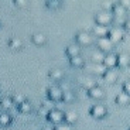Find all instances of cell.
Masks as SVG:
<instances>
[{"instance_id": "ffe728a7", "label": "cell", "mask_w": 130, "mask_h": 130, "mask_svg": "<svg viewBox=\"0 0 130 130\" xmlns=\"http://www.w3.org/2000/svg\"><path fill=\"white\" fill-rule=\"evenodd\" d=\"M11 123V116L7 112H2L0 113V124L2 126H9Z\"/></svg>"}, {"instance_id": "f546056e", "label": "cell", "mask_w": 130, "mask_h": 130, "mask_svg": "<svg viewBox=\"0 0 130 130\" xmlns=\"http://www.w3.org/2000/svg\"><path fill=\"white\" fill-rule=\"evenodd\" d=\"M42 106H45L47 109H50V110H52L54 109V102L50 99V101H45V102H42Z\"/></svg>"}, {"instance_id": "4dcf8cb0", "label": "cell", "mask_w": 130, "mask_h": 130, "mask_svg": "<svg viewBox=\"0 0 130 130\" xmlns=\"http://www.w3.org/2000/svg\"><path fill=\"white\" fill-rule=\"evenodd\" d=\"M14 3H16L17 7H26L27 3H28V0H14Z\"/></svg>"}, {"instance_id": "ba28073f", "label": "cell", "mask_w": 130, "mask_h": 130, "mask_svg": "<svg viewBox=\"0 0 130 130\" xmlns=\"http://www.w3.org/2000/svg\"><path fill=\"white\" fill-rule=\"evenodd\" d=\"M109 27L107 26H101V24H96L93 27V36L98 38H102V37H107L109 36Z\"/></svg>"}, {"instance_id": "8fae6325", "label": "cell", "mask_w": 130, "mask_h": 130, "mask_svg": "<svg viewBox=\"0 0 130 130\" xmlns=\"http://www.w3.org/2000/svg\"><path fill=\"white\" fill-rule=\"evenodd\" d=\"M130 65V55L129 54H119L117 55V67L119 68H127Z\"/></svg>"}, {"instance_id": "e0dca14e", "label": "cell", "mask_w": 130, "mask_h": 130, "mask_svg": "<svg viewBox=\"0 0 130 130\" xmlns=\"http://www.w3.org/2000/svg\"><path fill=\"white\" fill-rule=\"evenodd\" d=\"M107 69L109 68H106L105 64H93V67H92V72H93L95 75H101V76H103Z\"/></svg>"}, {"instance_id": "2e32d148", "label": "cell", "mask_w": 130, "mask_h": 130, "mask_svg": "<svg viewBox=\"0 0 130 130\" xmlns=\"http://www.w3.org/2000/svg\"><path fill=\"white\" fill-rule=\"evenodd\" d=\"M81 54V48H79V44L75 45V44H71V45L67 47V55L71 58V57H76Z\"/></svg>"}, {"instance_id": "30bf717a", "label": "cell", "mask_w": 130, "mask_h": 130, "mask_svg": "<svg viewBox=\"0 0 130 130\" xmlns=\"http://www.w3.org/2000/svg\"><path fill=\"white\" fill-rule=\"evenodd\" d=\"M126 11H127V9L122 3H113L112 13H113L115 17H124L126 16Z\"/></svg>"}, {"instance_id": "4fadbf2b", "label": "cell", "mask_w": 130, "mask_h": 130, "mask_svg": "<svg viewBox=\"0 0 130 130\" xmlns=\"http://www.w3.org/2000/svg\"><path fill=\"white\" fill-rule=\"evenodd\" d=\"M116 103L120 105V106H127V105L130 103V95L126 93V92H122V93H119L116 96Z\"/></svg>"}, {"instance_id": "74e56055", "label": "cell", "mask_w": 130, "mask_h": 130, "mask_svg": "<svg viewBox=\"0 0 130 130\" xmlns=\"http://www.w3.org/2000/svg\"><path fill=\"white\" fill-rule=\"evenodd\" d=\"M129 130H130V129H129Z\"/></svg>"}, {"instance_id": "1f68e13d", "label": "cell", "mask_w": 130, "mask_h": 130, "mask_svg": "<svg viewBox=\"0 0 130 130\" xmlns=\"http://www.w3.org/2000/svg\"><path fill=\"white\" fill-rule=\"evenodd\" d=\"M64 102H69V101H72V93L71 92H64V99H62Z\"/></svg>"}, {"instance_id": "277c9868", "label": "cell", "mask_w": 130, "mask_h": 130, "mask_svg": "<svg viewBox=\"0 0 130 130\" xmlns=\"http://www.w3.org/2000/svg\"><path fill=\"white\" fill-rule=\"evenodd\" d=\"M48 99H51L52 102H59L64 99V91L58 86H52L48 89Z\"/></svg>"}, {"instance_id": "d6a6232c", "label": "cell", "mask_w": 130, "mask_h": 130, "mask_svg": "<svg viewBox=\"0 0 130 130\" xmlns=\"http://www.w3.org/2000/svg\"><path fill=\"white\" fill-rule=\"evenodd\" d=\"M123 92H126V93L130 95V81H127L123 84Z\"/></svg>"}, {"instance_id": "3957f363", "label": "cell", "mask_w": 130, "mask_h": 130, "mask_svg": "<svg viewBox=\"0 0 130 130\" xmlns=\"http://www.w3.org/2000/svg\"><path fill=\"white\" fill-rule=\"evenodd\" d=\"M107 37H109L113 42H119V41L123 40L124 31H123L122 27H112V28L109 30V36H107Z\"/></svg>"}, {"instance_id": "52a82bcc", "label": "cell", "mask_w": 130, "mask_h": 130, "mask_svg": "<svg viewBox=\"0 0 130 130\" xmlns=\"http://www.w3.org/2000/svg\"><path fill=\"white\" fill-rule=\"evenodd\" d=\"M76 42L79 45H91L92 44V36L86 31H81L76 34Z\"/></svg>"}, {"instance_id": "484cf974", "label": "cell", "mask_w": 130, "mask_h": 130, "mask_svg": "<svg viewBox=\"0 0 130 130\" xmlns=\"http://www.w3.org/2000/svg\"><path fill=\"white\" fill-rule=\"evenodd\" d=\"M50 76H51L54 81H61L62 79V72L59 69H54V71L50 72Z\"/></svg>"}, {"instance_id": "7c38bea8", "label": "cell", "mask_w": 130, "mask_h": 130, "mask_svg": "<svg viewBox=\"0 0 130 130\" xmlns=\"http://www.w3.org/2000/svg\"><path fill=\"white\" fill-rule=\"evenodd\" d=\"M88 93L92 99H98V101H99V99H103V96H105V92L101 86H93L92 89L88 91Z\"/></svg>"}, {"instance_id": "cb8c5ba5", "label": "cell", "mask_w": 130, "mask_h": 130, "mask_svg": "<svg viewBox=\"0 0 130 130\" xmlns=\"http://www.w3.org/2000/svg\"><path fill=\"white\" fill-rule=\"evenodd\" d=\"M19 110H20V112H23V113H28V112L31 110V105H30L27 101H24L23 103H20V105H19Z\"/></svg>"}, {"instance_id": "9c48e42d", "label": "cell", "mask_w": 130, "mask_h": 130, "mask_svg": "<svg viewBox=\"0 0 130 130\" xmlns=\"http://www.w3.org/2000/svg\"><path fill=\"white\" fill-rule=\"evenodd\" d=\"M103 64L106 65V68H109V69L117 67V55L116 54H112V52H107L106 57H105Z\"/></svg>"}, {"instance_id": "6da1fadb", "label": "cell", "mask_w": 130, "mask_h": 130, "mask_svg": "<svg viewBox=\"0 0 130 130\" xmlns=\"http://www.w3.org/2000/svg\"><path fill=\"white\" fill-rule=\"evenodd\" d=\"M115 20V16L112 11H106V10H103V11H101V13H98L96 17H95V21H96V24H101V26H110L112 23H113Z\"/></svg>"}, {"instance_id": "603a6c76", "label": "cell", "mask_w": 130, "mask_h": 130, "mask_svg": "<svg viewBox=\"0 0 130 130\" xmlns=\"http://www.w3.org/2000/svg\"><path fill=\"white\" fill-rule=\"evenodd\" d=\"M82 86H84L85 89H92L93 86H96V84H95V81L93 79H91V78H86V79H84V82H82Z\"/></svg>"}, {"instance_id": "ac0fdd59", "label": "cell", "mask_w": 130, "mask_h": 130, "mask_svg": "<svg viewBox=\"0 0 130 130\" xmlns=\"http://www.w3.org/2000/svg\"><path fill=\"white\" fill-rule=\"evenodd\" d=\"M78 120V115L75 112H67L64 116V122L65 123H69V124H74L75 122Z\"/></svg>"}, {"instance_id": "d4e9b609", "label": "cell", "mask_w": 130, "mask_h": 130, "mask_svg": "<svg viewBox=\"0 0 130 130\" xmlns=\"http://www.w3.org/2000/svg\"><path fill=\"white\" fill-rule=\"evenodd\" d=\"M9 45H10V48H13V50H20L21 48V41L19 38H11L9 41Z\"/></svg>"}, {"instance_id": "7a4b0ae2", "label": "cell", "mask_w": 130, "mask_h": 130, "mask_svg": "<svg viewBox=\"0 0 130 130\" xmlns=\"http://www.w3.org/2000/svg\"><path fill=\"white\" fill-rule=\"evenodd\" d=\"M113 44H115V42L112 41L109 37L98 38V48L101 50V51H103L105 54H107V52H110L112 50H113Z\"/></svg>"}, {"instance_id": "5bb4252c", "label": "cell", "mask_w": 130, "mask_h": 130, "mask_svg": "<svg viewBox=\"0 0 130 130\" xmlns=\"http://www.w3.org/2000/svg\"><path fill=\"white\" fill-rule=\"evenodd\" d=\"M117 72L116 71H113V68L112 69H107L106 72H105V75H103V79L107 82V84H115V82L117 81Z\"/></svg>"}, {"instance_id": "7402d4cb", "label": "cell", "mask_w": 130, "mask_h": 130, "mask_svg": "<svg viewBox=\"0 0 130 130\" xmlns=\"http://www.w3.org/2000/svg\"><path fill=\"white\" fill-rule=\"evenodd\" d=\"M32 42H34L36 45L45 44V37H44V34H34V36H32Z\"/></svg>"}, {"instance_id": "f1b7e54d", "label": "cell", "mask_w": 130, "mask_h": 130, "mask_svg": "<svg viewBox=\"0 0 130 130\" xmlns=\"http://www.w3.org/2000/svg\"><path fill=\"white\" fill-rule=\"evenodd\" d=\"M48 113H50V109H47L45 106H42V105H41V107L38 109V116H41V117H48Z\"/></svg>"}, {"instance_id": "44dd1931", "label": "cell", "mask_w": 130, "mask_h": 130, "mask_svg": "<svg viewBox=\"0 0 130 130\" xmlns=\"http://www.w3.org/2000/svg\"><path fill=\"white\" fill-rule=\"evenodd\" d=\"M0 105H2L3 109H11L14 106V101H13V98H3Z\"/></svg>"}, {"instance_id": "8d00e7d4", "label": "cell", "mask_w": 130, "mask_h": 130, "mask_svg": "<svg viewBox=\"0 0 130 130\" xmlns=\"http://www.w3.org/2000/svg\"><path fill=\"white\" fill-rule=\"evenodd\" d=\"M44 130H54L52 127H47V129H44Z\"/></svg>"}, {"instance_id": "9a60e30c", "label": "cell", "mask_w": 130, "mask_h": 130, "mask_svg": "<svg viewBox=\"0 0 130 130\" xmlns=\"http://www.w3.org/2000/svg\"><path fill=\"white\" fill-rule=\"evenodd\" d=\"M105 57H106V54L103 51H101V50H98V51H95L92 54V61H93V64H103Z\"/></svg>"}, {"instance_id": "83f0119b", "label": "cell", "mask_w": 130, "mask_h": 130, "mask_svg": "<svg viewBox=\"0 0 130 130\" xmlns=\"http://www.w3.org/2000/svg\"><path fill=\"white\" fill-rule=\"evenodd\" d=\"M54 130H74V127H71V124L69 123H65V124H57L55 127H54Z\"/></svg>"}, {"instance_id": "d6986e66", "label": "cell", "mask_w": 130, "mask_h": 130, "mask_svg": "<svg viewBox=\"0 0 130 130\" xmlns=\"http://www.w3.org/2000/svg\"><path fill=\"white\" fill-rule=\"evenodd\" d=\"M69 62H71L72 67H75V68H81V67H84V59H82L81 55H76V57H71V59H69Z\"/></svg>"}, {"instance_id": "4316f807", "label": "cell", "mask_w": 130, "mask_h": 130, "mask_svg": "<svg viewBox=\"0 0 130 130\" xmlns=\"http://www.w3.org/2000/svg\"><path fill=\"white\" fill-rule=\"evenodd\" d=\"M13 101H14V105H17V106H19L20 103H23V102L26 101V98H24L23 95L17 93V95H14V96H13Z\"/></svg>"}, {"instance_id": "8992f818", "label": "cell", "mask_w": 130, "mask_h": 130, "mask_svg": "<svg viewBox=\"0 0 130 130\" xmlns=\"http://www.w3.org/2000/svg\"><path fill=\"white\" fill-rule=\"evenodd\" d=\"M91 115L95 119H103V117H106L107 110L106 107L102 106V105H95V106L91 107Z\"/></svg>"}, {"instance_id": "5b68a950", "label": "cell", "mask_w": 130, "mask_h": 130, "mask_svg": "<svg viewBox=\"0 0 130 130\" xmlns=\"http://www.w3.org/2000/svg\"><path fill=\"white\" fill-rule=\"evenodd\" d=\"M64 116H65V113H62L61 110H58V109H52V110H50L47 119H48L50 122H52V123L59 124V123L64 122Z\"/></svg>"}, {"instance_id": "d590c367", "label": "cell", "mask_w": 130, "mask_h": 130, "mask_svg": "<svg viewBox=\"0 0 130 130\" xmlns=\"http://www.w3.org/2000/svg\"><path fill=\"white\" fill-rule=\"evenodd\" d=\"M124 28H126L127 31H130V20H126V21H124Z\"/></svg>"}, {"instance_id": "836d02e7", "label": "cell", "mask_w": 130, "mask_h": 130, "mask_svg": "<svg viewBox=\"0 0 130 130\" xmlns=\"http://www.w3.org/2000/svg\"><path fill=\"white\" fill-rule=\"evenodd\" d=\"M112 7H113V4L109 3V2H106V3L103 4V10H106V11H112Z\"/></svg>"}, {"instance_id": "e575fe53", "label": "cell", "mask_w": 130, "mask_h": 130, "mask_svg": "<svg viewBox=\"0 0 130 130\" xmlns=\"http://www.w3.org/2000/svg\"><path fill=\"white\" fill-rule=\"evenodd\" d=\"M119 3H122L126 9H129V7H130V0H119Z\"/></svg>"}]
</instances>
